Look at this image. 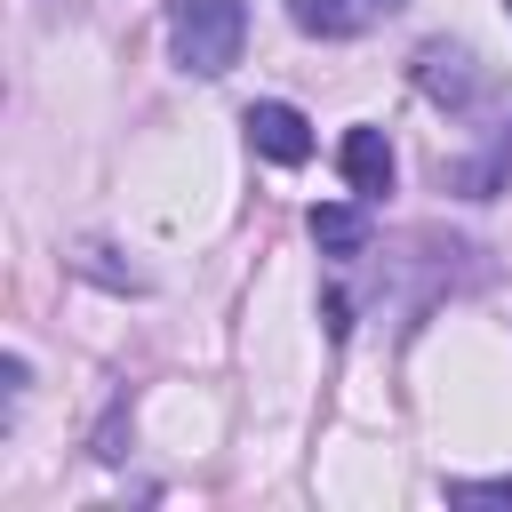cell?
Returning a JSON list of instances; mask_svg holds the SVG:
<instances>
[{
    "instance_id": "1",
    "label": "cell",
    "mask_w": 512,
    "mask_h": 512,
    "mask_svg": "<svg viewBox=\"0 0 512 512\" xmlns=\"http://www.w3.org/2000/svg\"><path fill=\"white\" fill-rule=\"evenodd\" d=\"M240 40H248V0H168V48L184 72H200V80L232 72Z\"/></svg>"
},
{
    "instance_id": "2",
    "label": "cell",
    "mask_w": 512,
    "mask_h": 512,
    "mask_svg": "<svg viewBox=\"0 0 512 512\" xmlns=\"http://www.w3.org/2000/svg\"><path fill=\"white\" fill-rule=\"evenodd\" d=\"M416 88H424L432 104L464 112V104L488 88V72H480V56H472L464 40H424V48H416Z\"/></svg>"
},
{
    "instance_id": "3",
    "label": "cell",
    "mask_w": 512,
    "mask_h": 512,
    "mask_svg": "<svg viewBox=\"0 0 512 512\" xmlns=\"http://www.w3.org/2000/svg\"><path fill=\"white\" fill-rule=\"evenodd\" d=\"M408 0H288V24L304 32V40H360V32H376L384 16H400Z\"/></svg>"
},
{
    "instance_id": "4",
    "label": "cell",
    "mask_w": 512,
    "mask_h": 512,
    "mask_svg": "<svg viewBox=\"0 0 512 512\" xmlns=\"http://www.w3.org/2000/svg\"><path fill=\"white\" fill-rule=\"evenodd\" d=\"M248 144L272 160V168H304L312 160V120L296 112V104H248Z\"/></svg>"
},
{
    "instance_id": "5",
    "label": "cell",
    "mask_w": 512,
    "mask_h": 512,
    "mask_svg": "<svg viewBox=\"0 0 512 512\" xmlns=\"http://www.w3.org/2000/svg\"><path fill=\"white\" fill-rule=\"evenodd\" d=\"M336 160H344V184H352L360 200L392 192V144H384V128H344Z\"/></svg>"
},
{
    "instance_id": "6",
    "label": "cell",
    "mask_w": 512,
    "mask_h": 512,
    "mask_svg": "<svg viewBox=\"0 0 512 512\" xmlns=\"http://www.w3.org/2000/svg\"><path fill=\"white\" fill-rule=\"evenodd\" d=\"M312 240H320V256H368V216L352 200H328V208H312Z\"/></svg>"
},
{
    "instance_id": "7",
    "label": "cell",
    "mask_w": 512,
    "mask_h": 512,
    "mask_svg": "<svg viewBox=\"0 0 512 512\" xmlns=\"http://www.w3.org/2000/svg\"><path fill=\"white\" fill-rule=\"evenodd\" d=\"M456 504H512V480H448Z\"/></svg>"
},
{
    "instance_id": "8",
    "label": "cell",
    "mask_w": 512,
    "mask_h": 512,
    "mask_svg": "<svg viewBox=\"0 0 512 512\" xmlns=\"http://www.w3.org/2000/svg\"><path fill=\"white\" fill-rule=\"evenodd\" d=\"M504 8H512V0H504Z\"/></svg>"
}]
</instances>
